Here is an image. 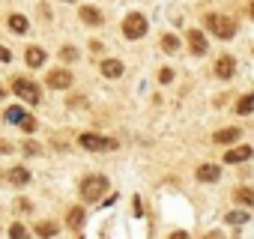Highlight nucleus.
Here are the masks:
<instances>
[{"label":"nucleus","mask_w":254,"mask_h":239,"mask_svg":"<svg viewBox=\"0 0 254 239\" xmlns=\"http://www.w3.org/2000/svg\"><path fill=\"white\" fill-rule=\"evenodd\" d=\"M21 117H24V108H18V105H12V108H6V114H3V120L6 123H21Z\"/></svg>","instance_id":"20"},{"label":"nucleus","mask_w":254,"mask_h":239,"mask_svg":"<svg viewBox=\"0 0 254 239\" xmlns=\"http://www.w3.org/2000/svg\"><path fill=\"white\" fill-rule=\"evenodd\" d=\"M218 177H221L218 165H200V168H197V179H200V182H215Z\"/></svg>","instance_id":"13"},{"label":"nucleus","mask_w":254,"mask_h":239,"mask_svg":"<svg viewBox=\"0 0 254 239\" xmlns=\"http://www.w3.org/2000/svg\"><path fill=\"white\" fill-rule=\"evenodd\" d=\"M24 60H27V66H30V69H39V66L45 63V51H42L39 45H30V48L24 51Z\"/></svg>","instance_id":"12"},{"label":"nucleus","mask_w":254,"mask_h":239,"mask_svg":"<svg viewBox=\"0 0 254 239\" xmlns=\"http://www.w3.org/2000/svg\"><path fill=\"white\" fill-rule=\"evenodd\" d=\"M102 75L105 78H120L123 75V63L120 60H105L102 63Z\"/></svg>","instance_id":"15"},{"label":"nucleus","mask_w":254,"mask_h":239,"mask_svg":"<svg viewBox=\"0 0 254 239\" xmlns=\"http://www.w3.org/2000/svg\"><path fill=\"white\" fill-rule=\"evenodd\" d=\"M248 12H251V18H254V0H251V3H248Z\"/></svg>","instance_id":"33"},{"label":"nucleus","mask_w":254,"mask_h":239,"mask_svg":"<svg viewBox=\"0 0 254 239\" xmlns=\"http://www.w3.org/2000/svg\"><path fill=\"white\" fill-rule=\"evenodd\" d=\"M189 48H191V54H197V57H203L206 54V36L200 33V30H189Z\"/></svg>","instance_id":"8"},{"label":"nucleus","mask_w":254,"mask_h":239,"mask_svg":"<svg viewBox=\"0 0 254 239\" xmlns=\"http://www.w3.org/2000/svg\"><path fill=\"white\" fill-rule=\"evenodd\" d=\"M27 27H30V24H27L24 15H9V30H12V33H24Z\"/></svg>","instance_id":"18"},{"label":"nucleus","mask_w":254,"mask_h":239,"mask_svg":"<svg viewBox=\"0 0 254 239\" xmlns=\"http://www.w3.org/2000/svg\"><path fill=\"white\" fill-rule=\"evenodd\" d=\"M0 99H6V87L3 84H0Z\"/></svg>","instance_id":"32"},{"label":"nucleus","mask_w":254,"mask_h":239,"mask_svg":"<svg viewBox=\"0 0 254 239\" xmlns=\"http://www.w3.org/2000/svg\"><path fill=\"white\" fill-rule=\"evenodd\" d=\"M9 236L21 239V236H27V227H24V224H12V227H9Z\"/></svg>","instance_id":"26"},{"label":"nucleus","mask_w":254,"mask_h":239,"mask_svg":"<svg viewBox=\"0 0 254 239\" xmlns=\"http://www.w3.org/2000/svg\"><path fill=\"white\" fill-rule=\"evenodd\" d=\"M251 159V147H230L224 153V165H239V162H248Z\"/></svg>","instance_id":"9"},{"label":"nucleus","mask_w":254,"mask_h":239,"mask_svg":"<svg viewBox=\"0 0 254 239\" xmlns=\"http://www.w3.org/2000/svg\"><path fill=\"white\" fill-rule=\"evenodd\" d=\"M105 191H108V179H105V177L90 174V177L81 179V197H84L87 203H99V197H102Z\"/></svg>","instance_id":"1"},{"label":"nucleus","mask_w":254,"mask_h":239,"mask_svg":"<svg viewBox=\"0 0 254 239\" xmlns=\"http://www.w3.org/2000/svg\"><path fill=\"white\" fill-rule=\"evenodd\" d=\"M66 218H69V227H72V230H81V224H84V209L75 206V209H69Z\"/></svg>","instance_id":"16"},{"label":"nucleus","mask_w":254,"mask_h":239,"mask_svg":"<svg viewBox=\"0 0 254 239\" xmlns=\"http://www.w3.org/2000/svg\"><path fill=\"white\" fill-rule=\"evenodd\" d=\"M12 90H15V96H18V99H27V105H39V102H42L39 87H36L33 81H27V78H15Z\"/></svg>","instance_id":"4"},{"label":"nucleus","mask_w":254,"mask_h":239,"mask_svg":"<svg viewBox=\"0 0 254 239\" xmlns=\"http://www.w3.org/2000/svg\"><path fill=\"white\" fill-rule=\"evenodd\" d=\"M24 153L36 156V153H39V144H33V141H24Z\"/></svg>","instance_id":"28"},{"label":"nucleus","mask_w":254,"mask_h":239,"mask_svg":"<svg viewBox=\"0 0 254 239\" xmlns=\"http://www.w3.org/2000/svg\"><path fill=\"white\" fill-rule=\"evenodd\" d=\"M159 81H162V84H171V81H174V72H171V69H162V72H159Z\"/></svg>","instance_id":"27"},{"label":"nucleus","mask_w":254,"mask_h":239,"mask_svg":"<svg viewBox=\"0 0 254 239\" xmlns=\"http://www.w3.org/2000/svg\"><path fill=\"white\" fill-rule=\"evenodd\" d=\"M236 114H254V93H248L236 102Z\"/></svg>","instance_id":"17"},{"label":"nucleus","mask_w":254,"mask_h":239,"mask_svg":"<svg viewBox=\"0 0 254 239\" xmlns=\"http://www.w3.org/2000/svg\"><path fill=\"white\" fill-rule=\"evenodd\" d=\"M0 60H3V63H9V60H12V54H9V48H6V45H0Z\"/></svg>","instance_id":"29"},{"label":"nucleus","mask_w":254,"mask_h":239,"mask_svg":"<svg viewBox=\"0 0 254 239\" xmlns=\"http://www.w3.org/2000/svg\"><path fill=\"white\" fill-rule=\"evenodd\" d=\"M224 218H227V224H233V227H239V224H245V221H248V215H245V212H239V209L227 212Z\"/></svg>","instance_id":"22"},{"label":"nucleus","mask_w":254,"mask_h":239,"mask_svg":"<svg viewBox=\"0 0 254 239\" xmlns=\"http://www.w3.org/2000/svg\"><path fill=\"white\" fill-rule=\"evenodd\" d=\"M212 69H215V75H218L221 81H227V78H233V72H236V60H233L230 54H221Z\"/></svg>","instance_id":"7"},{"label":"nucleus","mask_w":254,"mask_h":239,"mask_svg":"<svg viewBox=\"0 0 254 239\" xmlns=\"http://www.w3.org/2000/svg\"><path fill=\"white\" fill-rule=\"evenodd\" d=\"M233 197H236V203H248V206H254V188H245V185H242V188H236Z\"/></svg>","instance_id":"19"},{"label":"nucleus","mask_w":254,"mask_h":239,"mask_svg":"<svg viewBox=\"0 0 254 239\" xmlns=\"http://www.w3.org/2000/svg\"><path fill=\"white\" fill-rule=\"evenodd\" d=\"M78 144L90 153H99V150H117V141L114 138H102V135H93V132H84L78 138Z\"/></svg>","instance_id":"5"},{"label":"nucleus","mask_w":254,"mask_h":239,"mask_svg":"<svg viewBox=\"0 0 254 239\" xmlns=\"http://www.w3.org/2000/svg\"><path fill=\"white\" fill-rule=\"evenodd\" d=\"M60 57H63L66 63H72V60H78V48H72V45H63V48H60Z\"/></svg>","instance_id":"24"},{"label":"nucleus","mask_w":254,"mask_h":239,"mask_svg":"<svg viewBox=\"0 0 254 239\" xmlns=\"http://www.w3.org/2000/svg\"><path fill=\"white\" fill-rule=\"evenodd\" d=\"M135 215H138V218L144 215V206H141V197H135Z\"/></svg>","instance_id":"30"},{"label":"nucleus","mask_w":254,"mask_h":239,"mask_svg":"<svg viewBox=\"0 0 254 239\" xmlns=\"http://www.w3.org/2000/svg\"><path fill=\"white\" fill-rule=\"evenodd\" d=\"M18 126H21L24 132H36V126H39V123H36V117H30V114H24V117H21V123H18Z\"/></svg>","instance_id":"23"},{"label":"nucleus","mask_w":254,"mask_h":239,"mask_svg":"<svg viewBox=\"0 0 254 239\" xmlns=\"http://www.w3.org/2000/svg\"><path fill=\"white\" fill-rule=\"evenodd\" d=\"M36 233H39V236H54V233H57V224L42 221V224H36Z\"/></svg>","instance_id":"25"},{"label":"nucleus","mask_w":254,"mask_h":239,"mask_svg":"<svg viewBox=\"0 0 254 239\" xmlns=\"http://www.w3.org/2000/svg\"><path fill=\"white\" fill-rule=\"evenodd\" d=\"M239 135H242V132H239L236 126H230V129H221V132H215V138H212V141H215L218 147H227V144H236V141H239Z\"/></svg>","instance_id":"10"},{"label":"nucleus","mask_w":254,"mask_h":239,"mask_svg":"<svg viewBox=\"0 0 254 239\" xmlns=\"http://www.w3.org/2000/svg\"><path fill=\"white\" fill-rule=\"evenodd\" d=\"M162 48H165L168 54H174V51H180V39H177L174 33H165V36H162Z\"/></svg>","instance_id":"21"},{"label":"nucleus","mask_w":254,"mask_h":239,"mask_svg":"<svg viewBox=\"0 0 254 239\" xmlns=\"http://www.w3.org/2000/svg\"><path fill=\"white\" fill-rule=\"evenodd\" d=\"M6 179H9L12 185H27V182H30V171H24V168H9V171H6Z\"/></svg>","instance_id":"14"},{"label":"nucleus","mask_w":254,"mask_h":239,"mask_svg":"<svg viewBox=\"0 0 254 239\" xmlns=\"http://www.w3.org/2000/svg\"><path fill=\"white\" fill-rule=\"evenodd\" d=\"M51 90H69L72 87V72L69 69H51V75L45 78Z\"/></svg>","instance_id":"6"},{"label":"nucleus","mask_w":254,"mask_h":239,"mask_svg":"<svg viewBox=\"0 0 254 239\" xmlns=\"http://www.w3.org/2000/svg\"><path fill=\"white\" fill-rule=\"evenodd\" d=\"M0 153H12V144L9 141H0Z\"/></svg>","instance_id":"31"},{"label":"nucleus","mask_w":254,"mask_h":239,"mask_svg":"<svg viewBox=\"0 0 254 239\" xmlns=\"http://www.w3.org/2000/svg\"><path fill=\"white\" fill-rule=\"evenodd\" d=\"M78 15H81V21L90 24V27H99V24H102V12H99L96 6H81Z\"/></svg>","instance_id":"11"},{"label":"nucleus","mask_w":254,"mask_h":239,"mask_svg":"<svg viewBox=\"0 0 254 239\" xmlns=\"http://www.w3.org/2000/svg\"><path fill=\"white\" fill-rule=\"evenodd\" d=\"M123 36H126V39H141V36H147V18H144L141 12L126 15V21H123Z\"/></svg>","instance_id":"3"},{"label":"nucleus","mask_w":254,"mask_h":239,"mask_svg":"<svg viewBox=\"0 0 254 239\" xmlns=\"http://www.w3.org/2000/svg\"><path fill=\"white\" fill-rule=\"evenodd\" d=\"M203 24H206L218 39H233V36H236V24H233V18H227V15H215V12H209V15L203 18Z\"/></svg>","instance_id":"2"},{"label":"nucleus","mask_w":254,"mask_h":239,"mask_svg":"<svg viewBox=\"0 0 254 239\" xmlns=\"http://www.w3.org/2000/svg\"><path fill=\"white\" fill-rule=\"evenodd\" d=\"M63 3H75V0H63Z\"/></svg>","instance_id":"34"}]
</instances>
